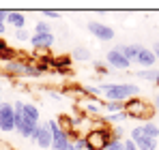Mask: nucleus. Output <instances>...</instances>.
<instances>
[{
  "instance_id": "f257e3e1",
  "label": "nucleus",
  "mask_w": 159,
  "mask_h": 150,
  "mask_svg": "<svg viewBox=\"0 0 159 150\" xmlns=\"http://www.w3.org/2000/svg\"><path fill=\"white\" fill-rule=\"evenodd\" d=\"M99 95H103L107 101H125L133 99L140 95V88L135 84H99Z\"/></svg>"
},
{
  "instance_id": "f03ea898",
  "label": "nucleus",
  "mask_w": 159,
  "mask_h": 150,
  "mask_svg": "<svg viewBox=\"0 0 159 150\" xmlns=\"http://www.w3.org/2000/svg\"><path fill=\"white\" fill-rule=\"evenodd\" d=\"M84 144H86V150H106L107 144H110V129H107L101 120L93 126L90 131H86L84 135Z\"/></svg>"
},
{
  "instance_id": "7ed1b4c3",
  "label": "nucleus",
  "mask_w": 159,
  "mask_h": 150,
  "mask_svg": "<svg viewBox=\"0 0 159 150\" xmlns=\"http://www.w3.org/2000/svg\"><path fill=\"white\" fill-rule=\"evenodd\" d=\"M123 112H125L127 118H131V120H144V118H151V116H153L151 103L140 99V97H133V99L127 101L125 107H123Z\"/></svg>"
},
{
  "instance_id": "20e7f679",
  "label": "nucleus",
  "mask_w": 159,
  "mask_h": 150,
  "mask_svg": "<svg viewBox=\"0 0 159 150\" xmlns=\"http://www.w3.org/2000/svg\"><path fill=\"white\" fill-rule=\"evenodd\" d=\"M24 101H15L13 103V109H15V133L17 135H22V137H28L30 139V135L34 133V129H37V125L28 118L26 114H24Z\"/></svg>"
},
{
  "instance_id": "39448f33",
  "label": "nucleus",
  "mask_w": 159,
  "mask_h": 150,
  "mask_svg": "<svg viewBox=\"0 0 159 150\" xmlns=\"http://www.w3.org/2000/svg\"><path fill=\"white\" fill-rule=\"evenodd\" d=\"M48 126L52 131V148L50 150H67L71 139H69V133L65 129H60V125L56 120H48Z\"/></svg>"
},
{
  "instance_id": "423d86ee",
  "label": "nucleus",
  "mask_w": 159,
  "mask_h": 150,
  "mask_svg": "<svg viewBox=\"0 0 159 150\" xmlns=\"http://www.w3.org/2000/svg\"><path fill=\"white\" fill-rule=\"evenodd\" d=\"M0 131L2 133L15 131V109H13L11 101H2V105H0Z\"/></svg>"
},
{
  "instance_id": "0eeeda50",
  "label": "nucleus",
  "mask_w": 159,
  "mask_h": 150,
  "mask_svg": "<svg viewBox=\"0 0 159 150\" xmlns=\"http://www.w3.org/2000/svg\"><path fill=\"white\" fill-rule=\"evenodd\" d=\"M129 139L135 144V148H138V150H157V139L148 137V135L142 131V125H138V126H133V129H131Z\"/></svg>"
},
{
  "instance_id": "6e6552de",
  "label": "nucleus",
  "mask_w": 159,
  "mask_h": 150,
  "mask_svg": "<svg viewBox=\"0 0 159 150\" xmlns=\"http://www.w3.org/2000/svg\"><path fill=\"white\" fill-rule=\"evenodd\" d=\"M30 142L37 144L39 148H43V150L52 148V131H50L48 122H39V125H37L34 133L30 135Z\"/></svg>"
},
{
  "instance_id": "1a4fd4ad",
  "label": "nucleus",
  "mask_w": 159,
  "mask_h": 150,
  "mask_svg": "<svg viewBox=\"0 0 159 150\" xmlns=\"http://www.w3.org/2000/svg\"><path fill=\"white\" fill-rule=\"evenodd\" d=\"M88 30H90V34H93L95 39H99V41H112V39H114V30H112L110 26L101 24V22H88Z\"/></svg>"
},
{
  "instance_id": "9d476101",
  "label": "nucleus",
  "mask_w": 159,
  "mask_h": 150,
  "mask_svg": "<svg viewBox=\"0 0 159 150\" xmlns=\"http://www.w3.org/2000/svg\"><path fill=\"white\" fill-rule=\"evenodd\" d=\"M106 60H107V64H110V67L120 69V71H125V69H129V67H131V62H129V60H127L120 51L116 50V47H114V50H110L106 54Z\"/></svg>"
},
{
  "instance_id": "9b49d317",
  "label": "nucleus",
  "mask_w": 159,
  "mask_h": 150,
  "mask_svg": "<svg viewBox=\"0 0 159 150\" xmlns=\"http://www.w3.org/2000/svg\"><path fill=\"white\" fill-rule=\"evenodd\" d=\"M54 41H56V37L52 32L50 34H32L30 37V43H32L34 50H50L54 45Z\"/></svg>"
},
{
  "instance_id": "f8f14e48",
  "label": "nucleus",
  "mask_w": 159,
  "mask_h": 150,
  "mask_svg": "<svg viewBox=\"0 0 159 150\" xmlns=\"http://www.w3.org/2000/svg\"><path fill=\"white\" fill-rule=\"evenodd\" d=\"M116 50L120 51L129 62H135L138 60V56H140V51H142V45H138V43H129V45H116Z\"/></svg>"
},
{
  "instance_id": "ddd939ff",
  "label": "nucleus",
  "mask_w": 159,
  "mask_h": 150,
  "mask_svg": "<svg viewBox=\"0 0 159 150\" xmlns=\"http://www.w3.org/2000/svg\"><path fill=\"white\" fill-rule=\"evenodd\" d=\"M7 24H11L15 30H24L26 28V15L20 11H9L7 15Z\"/></svg>"
},
{
  "instance_id": "4468645a",
  "label": "nucleus",
  "mask_w": 159,
  "mask_h": 150,
  "mask_svg": "<svg viewBox=\"0 0 159 150\" xmlns=\"http://www.w3.org/2000/svg\"><path fill=\"white\" fill-rule=\"evenodd\" d=\"M140 67H146V69H153L155 67V62H157V58H155V54L151 50H146V47H142L140 51V56H138V60H135Z\"/></svg>"
},
{
  "instance_id": "2eb2a0df",
  "label": "nucleus",
  "mask_w": 159,
  "mask_h": 150,
  "mask_svg": "<svg viewBox=\"0 0 159 150\" xmlns=\"http://www.w3.org/2000/svg\"><path fill=\"white\" fill-rule=\"evenodd\" d=\"M22 109H24V114H26L34 125H39V122H41V112H39V107H37V105H32V103H24V107H22Z\"/></svg>"
},
{
  "instance_id": "dca6fc26",
  "label": "nucleus",
  "mask_w": 159,
  "mask_h": 150,
  "mask_svg": "<svg viewBox=\"0 0 159 150\" xmlns=\"http://www.w3.org/2000/svg\"><path fill=\"white\" fill-rule=\"evenodd\" d=\"M82 107H84L86 114H95V116L101 112V103H97V99H84Z\"/></svg>"
},
{
  "instance_id": "f3484780",
  "label": "nucleus",
  "mask_w": 159,
  "mask_h": 150,
  "mask_svg": "<svg viewBox=\"0 0 159 150\" xmlns=\"http://www.w3.org/2000/svg\"><path fill=\"white\" fill-rule=\"evenodd\" d=\"M142 131L148 135V137H153V139H157L159 137V126L153 122V120H146L144 125H142Z\"/></svg>"
},
{
  "instance_id": "a211bd4d",
  "label": "nucleus",
  "mask_w": 159,
  "mask_h": 150,
  "mask_svg": "<svg viewBox=\"0 0 159 150\" xmlns=\"http://www.w3.org/2000/svg\"><path fill=\"white\" fill-rule=\"evenodd\" d=\"M123 107H125V103H120V101H106L103 103V109L107 114H118V112H123Z\"/></svg>"
},
{
  "instance_id": "6ab92c4d",
  "label": "nucleus",
  "mask_w": 159,
  "mask_h": 150,
  "mask_svg": "<svg viewBox=\"0 0 159 150\" xmlns=\"http://www.w3.org/2000/svg\"><path fill=\"white\" fill-rule=\"evenodd\" d=\"M138 77L140 79H146V82H157L159 71L157 69H142V71H138Z\"/></svg>"
},
{
  "instance_id": "aec40b11",
  "label": "nucleus",
  "mask_w": 159,
  "mask_h": 150,
  "mask_svg": "<svg viewBox=\"0 0 159 150\" xmlns=\"http://www.w3.org/2000/svg\"><path fill=\"white\" fill-rule=\"evenodd\" d=\"M73 60H78V62L90 60V51L86 50V47H75V50H73Z\"/></svg>"
},
{
  "instance_id": "412c9836",
  "label": "nucleus",
  "mask_w": 159,
  "mask_h": 150,
  "mask_svg": "<svg viewBox=\"0 0 159 150\" xmlns=\"http://www.w3.org/2000/svg\"><path fill=\"white\" fill-rule=\"evenodd\" d=\"M52 32V28L48 22H37L34 24V34H50Z\"/></svg>"
},
{
  "instance_id": "4be33fe9",
  "label": "nucleus",
  "mask_w": 159,
  "mask_h": 150,
  "mask_svg": "<svg viewBox=\"0 0 159 150\" xmlns=\"http://www.w3.org/2000/svg\"><path fill=\"white\" fill-rule=\"evenodd\" d=\"M106 120H107V122H123V120H127V114H125V112H118V114H107Z\"/></svg>"
},
{
  "instance_id": "5701e85b",
  "label": "nucleus",
  "mask_w": 159,
  "mask_h": 150,
  "mask_svg": "<svg viewBox=\"0 0 159 150\" xmlns=\"http://www.w3.org/2000/svg\"><path fill=\"white\" fill-rule=\"evenodd\" d=\"M106 150H125V139H110Z\"/></svg>"
},
{
  "instance_id": "b1692460",
  "label": "nucleus",
  "mask_w": 159,
  "mask_h": 150,
  "mask_svg": "<svg viewBox=\"0 0 159 150\" xmlns=\"http://www.w3.org/2000/svg\"><path fill=\"white\" fill-rule=\"evenodd\" d=\"M71 64V58H56L52 60V67H58V69H69Z\"/></svg>"
},
{
  "instance_id": "393cba45",
  "label": "nucleus",
  "mask_w": 159,
  "mask_h": 150,
  "mask_svg": "<svg viewBox=\"0 0 159 150\" xmlns=\"http://www.w3.org/2000/svg\"><path fill=\"white\" fill-rule=\"evenodd\" d=\"M110 137H112V139H125V131H123V126H114V129H110Z\"/></svg>"
},
{
  "instance_id": "a878e982",
  "label": "nucleus",
  "mask_w": 159,
  "mask_h": 150,
  "mask_svg": "<svg viewBox=\"0 0 159 150\" xmlns=\"http://www.w3.org/2000/svg\"><path fill=\"white\" fill-rule=\"evenodd\" d=\"M30 37H32V34L28 32L26 28H24V30H15V39H17V41H30Z\"/></svg>"
},
{
  "instance_id": "bb28decb",
  "label": "nucleus",
  "mask_w": 159,
  "mask_h": 150,
  "mask_svg": "<svg viewBox=\"0 0 159 150\" xmlns=\"http://www.w3.org/2000/svg\"><path fill=\"white\" fill-rule=\"evenodd\" d=\"M93 67H95V71H97V73H107V67L106 64H103V62H93Z\"/></svg>"
},
{
  "instance_id": "cd10ccee",
  "label": "nucleus",
  "mask_w": 159,
  "mask_h": 150,
  "mask_svg": "<svg viewBox=\"0 0 159 150\" xmlns=\"http://www.w3.org/2000/svg\"><path fill=\"white\" fill-rule=\"evenodd\" d=\"M43 15H48L50 20H58V17H60V13H58V11H52V9H48V11H43Z\"/></svg>"
},
{
  "instance_id": "c85d7f7f",
  "label": "nucleus",
  "mask_w": 159,
  "mask_h": 150,
  "mask_svg": "<svg viewBox=\"0 0 159 150\" xmlns=\"http://www.w3.org/2000/svg\"><path fill=\"white\" fill-rule=\"evenodd\" d=\"M0 150H15V148H13L7 139H0Z\"/></svg>"
},
{
  "instance_id": "c756f323",
  "label": "nucleus",
  "mask_w": 159,
  "mask_h": 150,
  "mask_svg": "<svg viewBox=\"0 0 159 150\" xmlns=\"http://www.w3.org/2000/svg\"><path fill=\"white\" fill-rule=\"evenodd\" d=\"M125 150H138V148H135V144H133V142L129 139V137L125 139Z\"/></svg>"
},
{
  "instance_id": "7c9ffc66",
  "label": "nucleus",
  "mask_w": 159,
  "mask_h": 150,
  "mask_svg": "<svg viewBox=\"0 0 159 150\" xmlns=\"http://www.w3.org/2000/svg\"><path fill=\"white\" fill-rule=\"evenodd\" d=\"M7 15H9V11L0 9V24H7Z\"/></svg>"
},
{
  "instance_id": "2f4dec72",
  "label": "nucleus",
  "mask_w": 159,
  "mask_h": 150,
  "mask_svg": "<svg viewBox=\"0 0 159 150\" xmlns=\"http://www.w3.org/2000/svg\"><path fill=\"white\" fill-rule=\"evenodd\" d=\"M151 51L155 54V58L159 60V43H155V45H153V50H151Z\"/></svg>"
},
{
  "instance_id": "473e14b6",
  "label": "nucleus",
  "mask_w": 159,
  "mask_h": 150,
  "mask_svg": "<svg viewBox=\"0 0 159 150\" xmlns=\"http://www.w3.org/2000/svg\"><path fill=\"white\" fill-rule=\"evenodd\" d=\"M50 97H52V99H60V92H56V90H50Z\"/></svg>"
},
{
  "instance_id": "72a5a7b5",
  "label": "nucleus",
  "mask_w": 159,
  "mask_h": 150,
  "mask_svg": "<svg viewBox=\"0 0 159 150\" xmlns=\"http://www.w3.org/2000/svg\"><path fill=\"white\" fill-rule=\"evenodd\" d=\"M153 107H155V109H159V95L153 99Z\"/></svg>"
},
{
  "instance_id": "f704fd0d",
  "label": "nucleus",
  "mask_w": 159,
  "mask_h": 150,
  "mask_svg": "<svg viewBox=\"0 0 159 150\" xmlns=\"http://www.w3.org/2000/svg\"><path fill=\"white\" fill-rule=\"evenodd\" d=\"M4 28H7V24H0V34L4 32Z\"/></svg>"
},
{
  "instance_id": "c9c22d12",
  "label": "nucleus",
  "mask_w": 159,
  "mask_h": 150,
  "mask_svg": "<svg viewBox=\"0 0 159 150\" xmlns=\"http://www.w3.org/2000/svg\"><path fill=\"white\" fill-rule=\"evenodd\" d=\"M67 150H78V148H75V146H73V144H69V148H67Z\"/></svg>"
},
{
  "instance_id": "e433bc0d",
  "label": "nucleus",
  "mask_w": 159,
  "mask_h": 150,
  "mask_svg": "<svg viewBox=\"0 0 159 150\" xmlns=\"http://www.w3.org/2000/svg\"><path fill=\"white\" fill-rule=\"evenodd\" d=\"M0 105H2V90H0Z\"/></svg>"
},
{
  "instance_id": "4c0bfd02",
  "label": "nucleus",
  "mask_w": 159,
  "mask_h": 150,
  "mask_svg": "<svg viewBox=\"0 0 159 150\" xmlns=\"http://www.w3.org/2000/svg\"><path fill=\"white\" fill-rule=\"evenodd\" d=\"M155 84H157V86H159V77H157V82H155Z\"/></svg>"
}]
</instances>
